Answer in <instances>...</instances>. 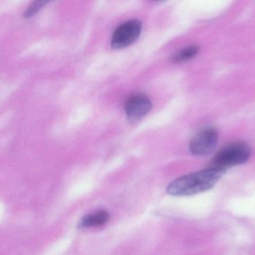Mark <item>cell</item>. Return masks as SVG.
Wrapping results in <instances>:
<instances>
[{
	"instance_id": "8992f818",
	"label": "cell",
	"mask_w": 255,
	"mask_h": 255,
	"mask_svg": "<svg viewBox=\"0 0 255 255\" xmlns=\"http://www.w3.org/2000/svg\"><path fill=\"white\" fill-rule=\"evenodd\" d=\"M110 220V215L106 211H99L85 216L79 223L80 229H91L105 226Z\"/></svg>"
},
{
	"instance_id": "ba28073f",
	"label": "cell",
	"mask_w": 255,
	"mask_h": 255,
	"mask_svg": "<svg viewBox=\"0 0 255 255\" xmlns=\"http://www.w3.org/2000/svg\"><path fill=\"white\" fill-rule=\"evenodd\" d=\"M45 4H46V1H37L33 2L31 5L28 6V9L25 10V17H30V16H33V15L37 13L42 7H43Z\"/></svg>"
},
{
	"instance_id": "277c9868",
	"label": "cell",
	"mask_w": 255,
	"mask_h": 255,
	"mask_svg": "<svg viewBox=\"0 0 255 255\" xmlns=\"http://www.w3.org/2000/svg\"><path fill=\"white\" fill-rule=\"evenodd\" d=\"M218 142V133L214 128L199 132L190 144L192 154L196 156H207L213 152Z\"/></svg>"
},
{
	"instance_id": "3957f363",
	"label": "cell",
	"mask_w": 255,
	"mask_h": 255,
	"mask_svg": "<svg viewBox=\"0 0 255 255\" xmlns=\"http://www.w3.org/2000/svg\"><path fill=\"white\" fill-rule=\"evenodd\" d=\"M142 31V22L138 19H130L121 24L114 32L112 46L114 49L127 47L136 41Z\"/></svg>"
},
{
	"instance_id": "52a82bcc",
	"label": "cell",
	"mask_w": 255,
	"mask_h": 255,
	"mask_svg": "<svg viewBox=\"0 0 255 255\" xmlns=\"http://www.w3.org/2000/svg\"><path fill=\"white\" fill-rule=\"evenodd\" d=\"M199 52V47L196 46H190L188 47L181 49L179 52L175 54L173 57V61L175 62H183L192 59L197 55Z\"/></svg>"
},
{
	"instance_id": "7a4b0ae2",
	"label": "cell",
	"mask_w": 255,
	"mask_h": 255,
	"mask_svg": "<svg viewBox=\"0 0 255 255\" xmlns=\"http://www.w3.org/2000/svg\"><path fill=\"white\" fill-rule=\"evenodd\" d=\"M250 157V146L244 142H236L227 145L219 151L208 167L226 172L229 168L247 163Z\"/></svg>"
},
{
	"instance_id": "5b68a950",
	"label": "cell",
	"mask_w": 255,
	"mask_h": 255,
	"mask_svg": "<svg viewBox=\"0 0 255 255\" xmlns=\"http://www.w3.org/2000/svg\"><path fill=\"white\" fill-rule=\"evenodd\" d=\"M152 107L151 100L145 94H137L129 97L126 103L128 119L132 122L139 121L147 115Z\"/></svg>"
},
{
	"instance_id": "6da1fadb",
	"label": "cell",
	"mask_w": 255,
	"mask_h": 255,
	"mask_svg": "<svg viewBox=\"0 0 255 255\" xmlns=\"http://www.w3.org/2000/svg\"><path fill=\"white\" fill-rule=\"evenodd\" d=\"M225 172L212 168L184 175L169 184L166 191L172 196H190L208 191L214 187Z\"/></svg>"
}]
</instances>
